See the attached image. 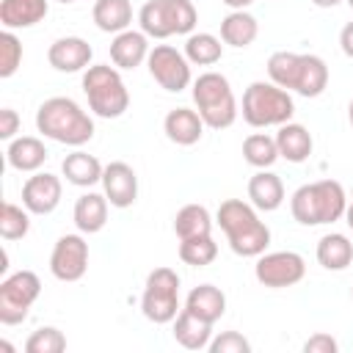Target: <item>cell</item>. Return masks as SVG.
<instances>
[{
	"mask_svg": "<svg viewBox=\"0 0 353 353\" xmlns=\"http://www.w3.org/2000/svg\"><path fill=\"white\" fill-rule=\"evenodd\" d=\"M339 47H342V52H345L347 58H353V22H347V25L342 28V33H339Z\"/></svg>",
	"mask_w": 353,
	"mask_h": 353,
	"instance_id": "obj_41",
	"label": "cell"
},
{
	"mask_svg": "<svg viewBox=\"0 0 353 353\" xmlns=\"http://www.w3.org/2000/svg\"><path fill=\"white\" fill-rule=\"evenodd\" d=\"M174 232H176L179 240L210 234V232H212L210 210H207L204 204H185V207L176 212V218H174Z\"/></svg>",
	"mask_w": 353,
	"mask_h": 353,
	"instance_id": "obj_30",
	"label": "cell"
},
{
	"mask_svg": "<svg viewBox=\"0 0 353 353\" xmlns=\"http://www.w3.org/2000/svg\"><path fill=\"white\" fill-rule=\"evenodd\" d=\"M61 193H63V188L55 174L36 171L22 185V207L30 215H50L61 204Z\"/></svg>",
	"mask_w": 353,
	"mask_h": 353,
	"instance_id": "obj_13",
	"label": "cell"
},
{
	"mask_svg": "<svg viewBox=\"0 0 353 353\" xmlns=\"http://www.w3.org/2000/svg\"><path fill=\"white\" fill-rule=\"evenodd\" d=\"M339 350V342L331 336V334H312L306 342H303V353H336Z\"/></svg>",
	"mask_w": 353,
	"mask_h": 353,
	"instance_id": "obj_39",
	"label": "cell"
},
{
	"mask_svg": "<svg viewBox=\"0 0 353 353\" xmlns=\"http://www.w3.org/2000/svg\"><path fill=\"white\" fill-rule=\"evenodd\" d=\"M91 17L102 33H121L132 22V3L130 0H97Z\"/></svg>",
	"mask_w": 353,
	"mask_h": 353,
	"instance_id": "obj_28",
	"label": "cell"
},
{
	"mask_svg": "<svg viewBox=\"0 0 353 353\" xmlns=\"http://www.w3.org/2000/svg\"><path fill=\"white\" fill-rule=\"evenodd\" d=\"M19 113L14 108H3L0 110V138L3 141H14V135L19 132Z\"/></svg>",
	"mask_w": 353,
	"mask_h": 353,
	"instance_id": "obj_40",
	"label": "cell"
},
{
	"mask_svg": "<svg viewBox=\"0 0 353 353\" xmlns=\"http://www.w3.org/2000/svg\"><path fill=\"white\" fill-rule=\"evenodd\" d=\"M218 226L237 256H259L270 245V229L259 221L256 207L243 199H226L218 207Z\"/></svg>",
	"mask_w": 353,
	"mask_h": 353,
	"instance_id": "obj_1",
	"label": "cell"
},
{
	"mask_svg": "<svg viewBox=\"0 0 353 353\" xmlns=\"http://www.w3.org/2000/svg\"><path fill=\"white\" fill-rule=\"evenodd\" d=\"M149 36L143 30H121L110 41V61L116 69H135L149 58Z\"/></svg>",
	"mask_w": 353,
	"mask_h": 353,
	"instance_id": "obj_16",
	"label": "cell"
},
{
	"mask_svg": "<svg viewBox=\"0 0 353 353\" xmlns=\"http://www.w3.org/2000/svg\"><path fill=\"white\" fill-rule=\"evenodd\" d=\"M254 276L262 287L270 290H281V287H292L306 276V262L301 254L295 251H270V254H259L256 265H254Z\"/></svg>",
	"mask_w": 353,
	"mask_h": 353,
	"instance_id": "obj_11",
	"label": "cell"
},
{
	"mask_svg": "<svg viewBox=\"0 0 353 353\" xmlns=\"http://www.w3.org/2000/svg\"><path fill=\"white\" fill-rule=\"evenodd\" d=\"M91 44L80 36H63V39H55L47 50V61L52 69L58 72H83L88 69L91 63Z\"/></svg>",
	"mask_w": 353,
	"mask_h": 353,
	"instance_id": "obj_15",
	"label": "cell"
},
{
	"mask_svg": "<svg viewBox=\"0 0 353 353\" xmlns=\"http://www.w3.org/2000/svg\"><path fill=\"white\" fill-rule=\"evenodd\" d=\"M58 3H74V0H58Z\"/></svg>",
	"mask_w": 353,
	"mask_h": 353,
	"instance_id": "obj_46",
	"label": "cell"
},
{
	"mask_svg": "<svg viewBox=\"0 0 353 353\" xmlns=\"http://www.w3.org/2000/svg\"><path fill=\"white\" fill-rule=\"evenodd\" d=\"M6 160H8V165H11L14 171L36 174V171L44 165V160H47V149H44V143H41L39 138H33V135H19V138H14V141L8 143Z\"/></svg>",
	"mask_w": 353,
	"mask_h": 353,
	"instance_id": "obj_21",
	"label": "cell"
},
{
	"mask_svg": "<svg viewBox=\"0 0 353 353\" xmlns=\"http://www.w3.org/2000/svg\"><path fill=\"white\" fill-rule=\"evenodd\" d=\"M141 312L146 320L163 325L171 323L182 309H179V276L171 268H154L146 276L143 298H141Z\"/></svg>",
	"mask_w": 353,
	"mask_h": 353,
	"instance_id": "obj_8",
	"label": "cell"
},
{
	"mask_svg": "<svg viewBox=\"0 0 353 353\" xmlns=\"http://www.w3.org/2000/svg\"><path fill=\"white\" fill-rule=\"evenodd\" d=\"M185 309L193 312L196 317L207 320V323H218L226 312V295L215 284H199V287L190 290V295L185 301Z\"/></svg>",
	"mask_w": 353,
	"mask_h": 353,
	"instance_id": "obj_26",
	"label": "cell"
},
{
	"mask_svg": "<svg viewBox=\"0 0 353 353\" xmlns=\"http://www.w3.org/2000/svg\"><path fill=\"white\" fill-rule=\"evenodd\" d=\"M298 66H301V52L279 50L268 58V77H270V83L281 85L284 91H292L295 77H298Z\"/></svg>",
	"mask_w": 353,
	"mask_h": 353,
	"instance_id": "obj_32",
	"label": "cell"
},
{
	"mask_svg": "<svg viewBox=\"0 0 353 353\" xmlns=\"http://www.w3.org/2000/svg\"><path fill=\"white\" fill-rule=\"evenodd\" d=\"M61 171H63V176H66V182H72V185H77V188H91V185L102 182L105 165H102L94 154L77 149V152H72V154L63 157Z\"/></svg>",
	"mask_w": 353,
	"mask_h": 353,
	"instance_id": "obj_25",
	"label": "cell"
},
{
	"mask_svg": "<svg viewBox=\"0 0 353 353\" xmlns=\"http://www.w3.org/2000/svg\"><path fill=\"white\" fill-rule=\"evenodd\" d=\"M223 55V44L212 33H190L185 41V58L196 66H212Z\"/></svg>",
	"mask_w": 353,
	"mask_h": 353,
	"instance_id": "obj_31",
	"label": "cell"
},
{
	"mask_svg": "<svg viewBox=\"0 0 353 353\" xmlns=\"http://www.w3.org/2000/svg\"><path fill=\"white\" fill-rule=\"evenodd\" d=\"M345 223H347V226L353 229V201H350V204L345 207Z\"/></svg>",
	"mask_w": 353,
	"mask_h": 353,
	"instance_id": "obj_44",
	"label": "cell"
},
{
	"mask_svg": "<svg viewBox=\"0 0 353 353\" xmlns=\"http://www.w3.org/2000/svg\"><path fill=\"white\" fill-rule=\"evenodd\" d=\"M347 6H350V8H353V0H347Z\"/></svg>",
	"mask_w": 353,
	"mask_h": 353,
	"instance_id": "obj_47",
	"label": "cell"
},
{
	"mask_svg": "<svg viewBox=\"0 0 353 353\" xmlns=\"http://www.w3.org/2000/svg\"><path fill=\"white\" fill-rule=\"evenodd\" d=\"M350 295H353V290H350Z\"/></svg>",
	"mask_w": 353,
	"mask_h": 353,
	"instance_id": "obj_48",
	"label": "cell"
},
{
	"mask_svg": "<svg viewBox=\"0 0 353 353\" xmlns=\"http://www.w3.org/2000/svg\"><path fill=\"white\" fill-rule=\"evenodd\" d=\"M83 91L88 97V108L99 119H119L130 108V91L116 66L94 63L83 72Z\"/></svg>",
	"mask_w": 353,
	"mask_h": 353,
	"instance_id": "obj_5",
	"label": "cell"
},
{
	"mask_svg": "<svg viewBox=\"0 0 353 353\" xmlns=\"http://www.w3.org/2000/svg\"><path fill=\"white\" fill-rule=\"evenodd\" d=\"M248 199L262 212L279 210L281 201H284V182H281V176L273 174V171H268V168H259L248 179Z\"/></svg>",
	"mask_w": 353,
	"mask_h": 353,
	"instance_id": "obj_19",
	"label": "cell"
},
{
	"mask_svg": "<svg viewBox=\"0 0 353 353\" xmlns=\"http://www.w3.org/2000/svg\"><path fill=\"white\" fill-rule=\"evenodd\" d=\"M174 339L185 350H204V347H210V339H212V323H207V320L196 317L193 312L182 309L174 317Z\"/></svg>",
	"mask_w": 353,
	"mask_h": 353,
	"instance_id": "obj_23",
	"label": "cell"
},
{
	"mask_svg": "<svg viewBox=\"0 0 353 353\" xmlns=\"http://www.w3.org/2000/svg\"><path fill=\"white\" fill-rule=\"evenodd\" d=\"M88 270V243L83 234H63L52 245L50 273L58 281H80Z\"/></svg>",
	"mask_w": 353,
	"mask_h": 353,
	"instance_id": "obj_12",
	"label": "cell"
},
{
	"mask_svg": "<svg viewBox=\"0 0 353 353\" xmlns=\"http://www.w3.org/2000/svg\"><path fill=\"white\" fill-rule=\"evenodd\" d=\"M243 119L251 127H281L292 119L295 113V102L290 97V91H284L276 83H265V80H254L245 91H243Z\"/></svg>",
	"mask_w": 353,
	"mask_h": 353,
	"instance_id": "obj_4",
	"label": "cell"
},
{
	"mask_svg": "<svg viewBox=\"0 0 353 353\" xmlns=\"http://www.w3.org/2000/svg\"><path fill=\"white\" fill-rule=\"evenodd\" d=\"M317 8H334V6H339L342 0H312Z\"/></svg>",
	"mask_w": 353,
	"mask_h": 353,
	"instance_id": "obj_43",
	"label": "cell"
},
{
	"mask_svg": "<svg viewBox=\"0 0 353 353\" xmlns=\"http://www.w3.org/2000/svg\"><path fill=\"white\" fill-rule=\"evenodd\" d=\"M218 256V243L212 240V234H201V237H188L179 240V259L190 268H204Z\"/></svg>",
	"mask_w": 353,
	"mask_h": 353,
	"instance_id": "obj_34",
	"label": "cell"
},
{
	"mask_svg": "<svg viewBox=\"0 0 353 353\" xmlns=\"http://www.w3.org/2000/svg\"><path fill=\"white\" fill-rule=\"evenodd\" d=\"M108 196L105 193H83L77 201H74V226L83 232V234H97L105 223H108Z\"/></svg>",
	"mask_w": 353,
	"mask_h": 353,
	"instance_id": "obj_22",
	"label": "cell"
},
{
	"mask_svg": "<svg viewBox=\"0 0 353 353\" xmlns=\"http://www.w3.org/2000/svg\"><path fill=\"white\" fill-rule=\"evenodd\" d=\"M61 350H66V336L55 325L36 328L25 342V353H61Z\"/></svg>",
	"mask_w": 353,
	"mask_h": 353,
	"instance_id": "obj_36",
	"label": "cell"
},
{
	"mask_svg": "<svg viewBox=\"0 0 353 353\" xmlns=\"http://www.w3.org/2000/svg\"><path fill=\"white\" fill-rule=\"evenodd\" d=\"M36 130L58 143L83 146L94 138V119L69 97H50L36 110Z\"/></svg>",
	"mask_w": 353,
	"mask_h": 353,
	"instance_id": "obj_2",
	"label": "cell"
},
{
	"mask_svg": "<svg viewBox=\"0 0 353 353\" xmlns=\"http://www.w3.org/2000/svg\"><path fill=\"white\" fill-rule=\"evenodd\" d=\"M347 119H350V124H353V99H350V108H347Z\"/></svg>",
	"mask_w": 353,
	"mask_h": 353,
	"instance_id": "obj_45",
	"label": "cell"
},
{
	"mask_svg": "<svg viewBox=\"0 0 353 353\" xmlns=\"http://www.w3.org/2000/svg\"><path fill=\"white\" fill-rule=\"evenodd\" d=\"M221 3H226L232 11H243V8H248L254 0H221Z\"/></svg>",
	"mask_w": 353,
	"mask_h": 353,
	"instance_id": "obj_42",
	"label": "cell"
},
{
	"mask_svg": "<svg viewBox=\"0 0 353 353\" xmlns=\"http://www.w3.org/2000/svg\"><path fill=\"white\" fill-rule=\"evenodd\" d=\"M210 353H251V342L240 331H223L210 339Z\"/></svg>",
	"mask_w": 353,
	"mask_h": 353,
	"instance_id": "obj_38",
	"label": "cell"
},
{
	"mask_svg": "<svg viewBox=\"0 0 353 353\" xmlns=\"http://www.w3.org/2000/svg\"><path fill=\"white\" fill-rule=\"evenodd\" d=\"M146 66L154 83L171 94H179L190 85V61L185 58V52H179L171 44H154L149 50Z\"/></svg>",
	"mask_w": 353,
	"mask_h": 353,
	"instance_id": "obj_10",
	"label": "cell"
},
{
	"mask_svg": "<svg viewBox=\"0 0 353 353\" xmlns=\"http://www.w3.org/2000/svg\"><path fill=\"white\" fill-rule=\"evenodd\" d=\"M256 33H259V22L245 8L243 11H232V14H226L221 19V41L229 44V47L243 50V47L254 44Z\"/></svg>",
	"mask_w": 353,
	"mask_h": 353,
	"instance_id": "obj_27",
	"label": "cell"
},
{
	"mask_svg": "<svg viewBox=\"0 0 353 353\" xmlns=\"http://www.w3.org/2000/svg\"><path fill=\"white\" fill-rule=\"evenodd\" d=\"M102 190H105L110 207H119V210L132 207L138 199V176H135L132 165H127L121 160L108 163L102 171Z\"/></svg>",
	"mask_w": 353,
	"mask_h": 353,
	"instance_id": "obj_14",
	"label": "cell"
},
{
	"mask_svg": "<svg viewBox=\"0 0 353 353\" xmlns=\"http://www.w3.org/2000/svg\"><path fill=\"white\" fill-rule=\"evenodd\" d=\"M328 85V66L320 55L312 52H301V66H298V77H295V94L301 97H320Z\"/></svg>",
	"mask_w": 353,
	"mask_h": 353,
	"instance_id": "obj_24",
	"label": "cell"
},
{
	"mask_svg": "<svg viewBox=\"0 0 353 353\" xmlns=\"http://www.w3.org/2000/svg\"><path fill=\"white\" fill-rule=\"evenodd\" d=\"M193 102L204 124L212 130H226L237 119V99L221 72H204L193 80Z\"/></svg>",
	"mask_w": 353,
	"mask_h": 353,
	"instance_id": "obj_6",
	"label": "cell"
},
{
	"mask_svg": "<svg viewBox=\"0 0 353 353\" xmlns=\"http://www.w3.org/2000/svg\"><path fill=\"white\" fill-rule=\"evenodd\" d=\"M317 262L325 270H345L353 262V243L339 232L323 234L317 240Z\"/></svg>",
	"mask_w": 353,
	"mask_h": 353,
	"instance_id": "obj_29",
	"label": "cell"
},
{
	"mask_svg": "<svg viewBox=\"0 0 353 353\" xmlns=\"http://www.w3.org/2000/svg\"><path fill=\"white\" fill-rule=\"evenodd\" d=\"M243 157L248 165L254 168H270L279 160V146L276 138L265 135V132H254L243 141Z\"/></svg>",
	"mask_w": 353,
	"mask_h": 353,
	"instance_id": "obj_33",
	"label": "cell"
},
{
	"mask_svg": "<svg viewBox=\"0 0 353 353\" xmlns=\"http://www.w3.org/2000/svg\"><path fill=\"white\" fill-rule=\"evenodd\" d=\"M41 295V281L33 270H17L0 281V323L17 325L28 317L30 306Z\"/></svg>",
	"mask_w": 353,
	"mask_h": 353,
	"instance_id": "obj_9",
	"label": "cell"
},
{
	"mask_svg": "<svg viewBox=\"0 0 353 353\" xmlns=\"http://www.w3.org/2000/svg\"><path fill=\"white\" fill-rule=\"evenodd\" d=\"M50 11L47 0H0V25L6 30H22L41 22Z\"/></svg>",
	"mask_w": 353,
	"mask_h": 353,
	"instance_id": "obj_18",
	"label": "cell"
},
{
	"mask_svg": "<svg viewBox=\"0 0 353 353\" xmlns=\"http://www.w3.org/2000/svg\"><path fill=\"white\" fill-rule=\"evenodd\" d=\"M345 207H347V196L336 179H320V182L301 185L290 199L292 218L301 226L334 223L345 218Z\"/></svg>",
	"mask_w": 353,
	"mask_h": 353,
	"instance_id": "obj_3",
	"label": "cell"
},
{
	"mask_svg": "<svg viewBox=\"0 0 353 353\" xmlns=\"http://www.w3.org/2000/svg\"><path fill=\"white\" fill-rule=\"evenodd\" d=\"M163 130H165V135H168L171 143H176V146H193V143L201 141L204 119L199 116V110L174 108V110H168V116L163 121Z\"/></svg>",
	"mask_w": 353,
	"mask_h": 353,
	"instance_id": "obj_17",
	"label": "cell"
},
{
	"mask_svg": "<svg viewBox=\"0 0 353 353\" xmlns=\"http://www.w3.org/2000/svg\"><path fill=\"white\" fill-rule=\"evenodd\" d=\"M30 229V212L14 201H3L0 210V234L3 240H22Z\"/></svg>",
	"mask_w": 353,
	"mask_h": 353,
	"instance_id": "obj_35",
	"label": "cell"
},
{
	"mask_svg": "<svg viewBox=\"0 0 353 353\" xmlns=\"http://www.w3.org/2000/svg\"><path fill=\"white\" fill-rule=\"evenodd\" d=\"M276 146H279V157H284L287 163H303V160H309L314 141L303 124L287 121L276 132Z\"/></svg>",
	"mask_w": 353,
	"mask_h": 353,
	"instance_id": "obj_20",
	"label": "cell"
},
{
	"mask_svg": "<svg viewBox=\"0 0 353 353\" xmlns=\"http://www.w3.org/2000/svg\"><path fill=\"white\" fill-rule=\"evenodd\" d=\"M199 22L190 0H149L138 11V25L149 39H168L174 33H193Z\"/></svg>",
	"mask_w": 353,
	"mask_h": 353,
	"instance_id": "obj_7",
	"label": "cell"
},
{
	"mask_svg": "<svg viewBox=\"0 0 353 353\" xmlns=\"http://www.w3.org/2000/svg\"><path fill=\"white\" fill-rule=\"evenodd\" d=\"M22 63V41L14 36V30L0 33V77H11Z\"/></svg>",
	"mask_w": 353,
	"mask_h": 353,
	"instance_id": "obj_37",
	"label": "cell"
}]
</instances>
